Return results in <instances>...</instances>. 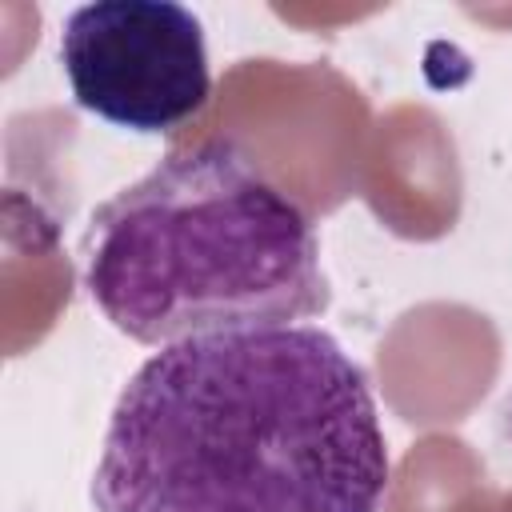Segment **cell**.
I'll use <instances>...</instances> for the list:
<instances>
[{
    "instance_id": "cell-3",
    "label": "cell",
    "mask_w": 512,
    "mask_h": 512,
    "mask_svg": "<svg viewBox=\"0 0 512 512\" xmlns=\"http://www.w3.org/2000/svg\"><path fill=\"white\" fill-rule=\"evenodd\" d=\"M60 68L80 108L132 132H172L212 92L204 24L172 0H96L68 12Z\"/></svg>"
},
{
    "instance_id": "cell-2",
    "label": "cell",
    "mask_w": 512,
    "mask_h": 512,
    "mask_svg": "<svg viewBox=\"0 0 512 512\" xmlns=\"http://www.w3.org/2000/svg\"><path fill=\"white\" fill-rule=\"evenodd\" d=\"M80 256L92 304L140 344L276 328L328 308L312 216L220 136L172 148L100 204Z\"/></svg>"
},
{
    "instance_id": "cell-1",
    "label": "cell",
    "mask_w": 512,
    "mask_h": 512,
    "mask_svg": "<svg viewBox=\"0 0 512 512\" xmlns=\"http://www.w3.org/2000/svg\"><path fill=\"white\" fill-rule=\"evenodd\" d=\"M388 444L364 368L316 324L152 352L104 428L96 512H380Z\"/></svg>"
}]
</instances>
